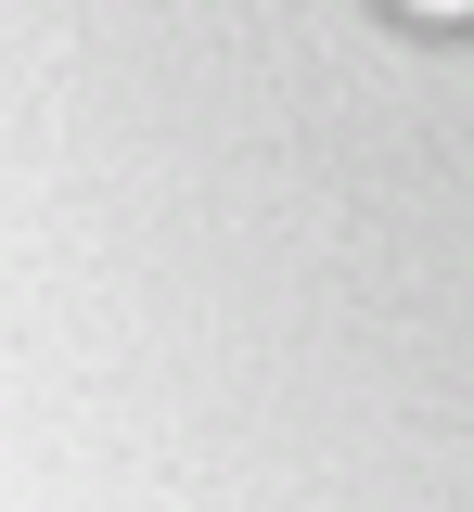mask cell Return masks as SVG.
<instances>
[{"label": "cell", "mask_w": 474, "mask_h": 512, "mask_svg": "<svg viewBox=\"0 0 474 512\" xmlns=\"http://www.w3.org/2000/svg\"><path fill=\"white\" fill-rule=\"evenodd\" d=\"M385 26H410V39H474V0H372Z\"/></svg>", "instance_id": "6da1fadb"}]
</instances>
